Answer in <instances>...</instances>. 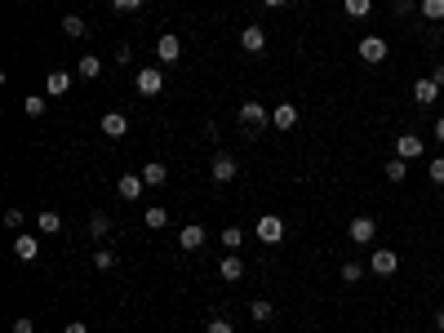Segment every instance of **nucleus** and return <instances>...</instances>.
I'll return each instance as SVG.
<instances>
[{"mask_svg":"<svg viewBox=\"0 0 444 333\" xmlns=\"http://www.w3.org/2000/svg\"><path fill=\"white\" fill-rule=\"evenodd\" d=\"M271 125H275V129H293V125H298V107H293V102H280V107L271 111Z\"/></svg>","mask_w":444,"mask_h":333,"instance_id":"nucleus-15","label":"nucleus"},{"mask_svg":"<svg viewBox=\"0 0 444 333\" xmlns=\"http://www.w3.org/2000/svg\"><path fill=\"white\" fill-rule=\"evenodd\" d=\"M240 125H245L249 134H262V129L271 125V111H267L262 102H254V98H249V102H240Z\"/></svg>","mask_w":444,"mask_h":333,"instance_id":"nucleus-1","label":"nucleus"},{"mask_svg":"<svg viewBox=\"0 0 444 333\" xmlns=\"http://www.w3.org/2000/svg\"><path fill=\"white\" fill-rule=\"evenodd\" d=\"M134 85H138V93H142V98H155V93L164 89V71H160V67H142Z\"/></svg>","mask_w":444,"mask_h":333,"instance_id":"nucleus-2","label":"nucleus"},{"mask_svg":"<svg viewBox=\"0 0 444 333\" xmlns=\"http://www.w3.org/2000/svg\"><path fill=\"white\" fill-rule=\"evenodd\" d=\"M40 231H45V235L63 231V213H58V209H45V213H40Z\"/></svg>","mask_w":444,"mask_h":333,"instance_id":"nucleus-24","label":"nucleus"},{"mask_svg":"<svg viewBox=\"0 0 444 333\" xmlns=\"http://www.w3.org/2000/svg\"><path fill=\"white\" fill-rule=\"evenodd\" d=\"M427 173H431V183H436V187H444V156L431 160V164H427Z\"/></svg>","mask_w":444,"mask_h":333,"instance_id":"nucleus-31","label":"nucleus"},{"mask_svg":"<svg viewBox=\"0 0 444 333\" xmlns=\"http://www.w3.org/2000/svg\"><path fill=\"white\" fill-rule=\"evenodd\" d=\"M155 58H160V63H178V58H183V40H178V36L174 31H164L160 36V40H155Z\"/></svg>","mask_w":444,"mask_h":333,"instance_id":"nucleus-6","label":"nucleus"},{"mask_svg":"<svg viewBox=\"0 0 444 333\" xmlns=\"http://www.w3.org/2000/svg\"><path fill=\"white\" fill-rule=\"evenodd\" d=\"M142 0H112V9H120V14H129V9H138Z\"/></svg>","mask_w":444,"mask_h":333,"instance_id":"nucleus-37","label":"nucleus"},{"mask_svg":"<svg viewBox=\"0 0 444 333\" xmlns=\"http://www.w3.org/2000/svg\"><path fill=\"white\" fill-rule=\"evenodd\" d=\"M262 5H267V9H284V5H289V0H262Z\"/></svg>","mask_w":444,"mask_h":333,"instance_id":"nucleus-41","label":"nucleus"},{"mask_svg":"<svg viewBox=\"0 0 444 333\" xmlns=\"http://www.w3.org/2000/svg\"><path fill=\"white\" fill-rule=\"evenodd\" d=\"M342 280H346V284L365 280V267H360V263H346V267H342Z\"/></svg>","mask_w":444,"mask_h":333,"instance_id":"nucleus-32","label":"nucleus"},{"mask_svg":"<svg viewBox=\"0 0 444 333\" xmlns=\"http://www.w3.org/2000/svg\"><path fill=\"white\" fill-rule=\"evenodd\" d=\"M71 89V71H49V76H45V98H63V93Z\"/></svg>","mask_w":444,"mask_h":333,"instance_id":"nucleus-11","label":"nucleus"},{"mask_svg":"<svg viewBox=\"0 0 444 333\" xmlns=\"http://www.w3.org/2000/svg\"><path fill=\"white\" fill-rule=\"evenodd\" d=\"M142 178H147V187H164L169 183V169L160 160H151V164H142Z\"/></svg>","mask_w":444,"mask_h":333,"instance_id":"nucleus-19","label":"nucleus"},{"mask_svg":"<svg viewBox=\"0 0 444 333\" xmlns=\"http://www.w3.org/2000/svg\"><path fill=\"white\" fill-rule=\"evenodd\" d=\"M93 267H98V271H112V267H116V254H112V249H93Z\"/></svg>","mask_w":444,"mask_h":333,"instance_id":"nucleus-30","label":"nucleus"},{"mask_svg":"<svg viewBox=\"0 0 444 333\" xmlns=\"http://www.w3.org/2000/svg\"><path fill=\"white\" fill-rule=\"evenodd\" d=\"M45 107H49L45 98H27V116H45Z\"/></svg>","mask_w":444,"mask_h":333,"instance_id":"nucleus-36","label":"nucleus"},{"mask_svg":"<svg viewBox=\"0 0 444 333\" xmlns=\"http://www.w3.org/2000/svg\"><path fill=\"white\" fill-rule=\"evenodd\" d=\"M218 276H222V280H240V276H245V263H240L236 254H227L222 267H218Z\"/></svg>","mask_w":444,"mask_h":333,"instance_id":"nucleus-22","label":"nucleus"},{"mask_svg":"<svg viewBox=\"0 0 444 333\" xmlns=\"http://www.w3.org/2000/svg\"><path fill=\"white\" fill-rule=\"evenodd\" d=\"M369 271H374V276H395V271H400V258H395L391 249H374V258H369Z\"/></svg>","mask_w":444,"mask_h":333,"instance_id":"nucleus-7","label":"nucleus"},{"mask_svg":"<svg viewBox=\"0 0 444 333\" xmlns=\"http://www.w3.org/2000/svg\"><path fill=\"white\" fill-rule=\"evenodd\" d=\"M395 156H400V160H422L427 156V142L418 138V134H400V138H395Z\"/></svg>","mask_w":444,"mask_h":333,"instance_id":"nucleus-4","label":"nucleus"},{"mask_svg":"<svg viewBox=\"0 0 444 333\" xmlns=\"http://www.w3.org/2000/svg\"><path fill=\"white\" fill-rule=\"evenodd\" d=\"M436 93H440V85L431 76H418V85H413V98H418V107H431L436 102Z\"/></svg>","mask_w":444,"mask_h":333,"instance_id":"nucleus-14","label":"nucleus"},{"mask_svg":"<svg viewBox=\"0 0 444 333\" xmlns=\"http://www.w3.org/2000/svg\"><path fill=\"white\" fill-rule=\"evenodd\" d=\"M14 333H36V320L31 316H18L14 320Z\"/></svg>","mask_w":444,"mask_h":333,"instance_id":"nucleus-35","label":"nucleus"},{"mask_svg":"<svg viewBox=\"0 0 444 333\" xmlns=\"http://www.w3.org/2000/svg\"><path fill=\"white\" fill-rule=\"evenodd\" d=\"M431 80H436V85H440V89H444V63H440V67H436V71H431Z\"/></svg>","mask_w":444,"mask_h":333,"instance_id":"nucleus-39","label":"nucleus"},{"mask_svg":"<svg viewBox=\"0 0 444 333\" xmlns=\"http://www.w3.org/2000/svg\"><path fill=\"white\" fill-rule=\"evenodd\" d=\"M436 329L444 333V307H440V311H436Z\"/></svg>","mask_w":444,"mask_h":333,"instance_id":"nucleus-43","label":"nucleus"},{"mask_svg":"<svg viewBox=\"0 0 444 333\" xmlns=\"http://www.w3.org/2000/svg\"><path fill=\"white\" fill-rule=\"evenodd\" d=\"M14 254L22 258V263H31V258L40 254V240H31V235L22 231V235H14Z\"/></svg>","mask_w":444,"mask_h":333,"instance_id":"nucleus-17","label":"nucleus"},{"mask_svg":"<svg viewBox=\"0 0 444 333\" xmlns=\"http://www.w3.org/2000/svg\"><path fill=\"white\" fill-rule=\"evenodd\" d=\"M258 240H262V245H280V240H284V218L262 213V218H258Z\"/></svg>","mask_w":444,"mask_h":333,"instance_id":"nucleus-3","label":"nucleus"},{"mask_svg":"<svg viewBox=\"0 0 444 333\" xmlns=\"http://www.w3.org/2000/svg\"><path fill=\"white\" fill-rule=\"evenodd\" d=\"M63 333H89V329H85V325H80V320H71V325H67Z\"/></svg>","mask_w":444,"mask_h":333,"instance_id":"nucleus-40","label":"nucleus"},{"mask_svg":"<svg viewBox=\"0 0 444 333\" xmlns=\"http://www.w3.org/2000/svg\"><path fill=\"white\" fill-rule=\"evenodd\" d=\"M218 240H222V249H227V254H236V249H240V240H245V235H240V227H227V231L218 235Z\"/></svg>","mask_w":444,"mask_h":333,"instance_id":"nucleus-29","label":"nucleus"},{"mask_svg":"<svg viewBox=\"0 0 444 333\" xmlns=\"http://www.w3.org/2000/svg\"><path fill=\"white\" fill-rule=\"evenodd\" d=\"M436 138L444 142V116H440V121H436Z\"/></svg>","mask_w":444,"mask_h":333,"instance_id":"nucleus-42","label":"nucleus"},{"mask_svg":"<svg viewBox=\"0 0 444 333\" xmlns=\"http://www.w3.org/2000/svg\"><path fill=\"white\" fill-rule=\"evenodd\" d=\"M164 222H169V209H164V205H151V209H147V227H151V231H160Z\"/></svg>","mask_w":444,"mask_h":333,"instance_id":"nucleus-26","label":"nucleus"},{"mask_svg":"<svg viewBox=\"0 0 444 333\" xmlns=\"http://www.w3.org/2000/svg\"><path fill=\"white\" fill-rule=\"evenodd\" d=\"M395 14H400V18H404V14H413V0H395Z\"/></svg>","mask_w":444,"mask_h":333,"instance_id":"nucleus-38","label":"nucleus"},{"mask_svg":"<svg viewBox=\"0 0 444 333\" xmlns=\"http://www.w3.org/2000/svg\"><path fill=\"white\" fill-rule=\"evenodd\" d=\"M382 169H387V183H404V173H409V160H400V156H395V160L382 164Z\"/></svg>","mask_w":444,"mask_h":333,"instance_id":"nucleus-23","label":"nucleus"},{"mask_svg":"<svg viewBox=\"0 0 444 333\" xmlns=\"http://www.w3.org/2000/svg\"><path fill=\"white\" fill-rule=\"evenodd\" d=\"M89 235H93V240H107V235H112V218H107L102 209L89 213Z\"/></svg>","mask_w":444,"mask_h":333,"instance_id":"nucleus-16","label":"nucleus"},{"mask_svg":"<svg viewBox=\"0 0 444 333\" xmlns=\"http://www.w3.org/2000/svg\"><path fill=\"white\" fill-rule=\"evenodd\" d=\"M387 40H382V36H365V40H360V63H387Z\"/></svg>","mask_w":444,"mask_h":333,"instance_id":"nucleus-5","label":"nucleus"},{"mask_svg":"<svg viewBox=\"0 0 444 333\" xmlns=\"http://www.w3.org/2000/svg\"><path fill=\"white\" fill-rule=\"evenodd\" d=\"M240 49H245V54H262V49H267V31L254 27V22L240 27Z\"/></svg>","mask_w":444,"mask_h":333,"instance_id":"nucleus-8","label":"nucleus"},{"mask_svg":"<svg viewBox=\"0 0 444 333\" xmlns=\"http://www.w3.org/2000/svg\"><path fill=\"white\" fill-rule=\"evenodd\" d=\"M342 5H346V18H369L374 0H342Z\"/></svg>","mask_w":444,"mask_h":333,"instance_id":"nucleus-27","label":"nucleus"},{"mask_svg":"<svg viewBox=\"0 0 444 333\" xmlns=\"http://www.w3.org/2000/svg\"><path fill=\"white\" fill-rule=\"evenodd\" d=\"M178 245H183L187 254H191V249H200V245H205V227H196V222L183 227V231H178Z\"/></svg>","mask_w":444,"mask_h":333,"instance_id":"nucleus-18","label":"nucleus"},{"mask_svg":"<svg viewBox=\"0 0 444 333\" xmlns=\"http://www.w3.org/2000/svg\"><path fill=\"white\" fill-rule=\"evenodd\" d=\"M98 71H102V63H98L93 54H85V58L76 63V76H80V80H98Z\"/></svg>","mask_w":444,"mask_h":333,"instance_id":"nucleus-21","label":"nucleus"},{"mask_svg":"<svg viewBox=\"0 0 444 333\" xmlns=\"http://www.w3.org/2000/svg\"><path fill=\"white\" fill-rule=\"evenodd\" d=\"M22 5H27V0H22Z\"/></svg>","mask_w":444,"mask_h":333,"instance_id":"nucleus-44","label":"nucleus"},{"mask_svg":"<svg viewBox=\"0 0 444 333\" xmlns=\"http://www.w3.org/2000/svg\"><path fill=\"white\" fill-rule=\"evenodd\" d=\"M98 129H102L107 138H125V134H129V121H125V116H120V111H107Z\"/></svg>","mask_w":444,"mask_h":333,"instance_id":"nucleus-13","label":"nucleus"},{"mask_svg":"<svg viewBox=\"0 0 444 333\" xmlns=\"http://www.w3.org/2000/svg\"><path fill=\"white\" fill-rule=\"evenodd\" d=\"M422 18L427 22H444V0H422Z\"/></svg>","mask_w":444,"mask_h":333,"instance_id":"nucleus-28","label":"nucleus"},{"mask_svg":"<svg viewBox=\"0 0 444 333\" xmlns=\"http://www.w3.org/2000/svg\"><path fill=\"white\" fill-rule=\"evenodd\" d=\"M346 235H351V245H374L378 222H374V218H355L351 227H346Z\"/></svg>","mask_w":444,"mask_h":333,"instance_id":"nucleus-9","label":"nucleus"},{"mask_svg":"<svg viewBox=\"0 0 444 333\" xmlns=\"http://www.w3.org/2000/svg\"><path fill=\"white\" fill-rule=\"evenodd\" d=\"M249 316H254L258 325H271V320H275V307H271L267 298H254V302H249Z\"/></svg>","mask_w":444,"mask_h":333,"instance_id":"nucleus-20","label":"nucleus"},{"mask_svg":"<svg viewBox=\"0 0 444 333\" xmlns=\"http://www.w3.org/2000/svg\"><path fill=\"white\" fill-rule=\"evenodd\" d=\"M5 227H9V231L22 227V209H5Z\"/></svg>","mask_w":444,"mask_h":333,"instance_id":"nucleus-34","label":"nucleus"},{"mask_svg":"<svg viewBox=\"0 0 444 333\" xmlns=\"http://www.w3.org/2000/svg\"><path fill=\"white\" fill-rule=\"evenodd\" d=\"M116 192H120V200H138L142 192H147V178H142V173H125L116 183Z\"/></svg>","mask_w":444,"mask_h":333,"instance_id":"nucleus-10","label":"nucleus"},{"mask_svg":"<svg viewBox=\"0 0 444 333\" xmlns=\"http://www.w3.org/2000/svg\"><path fill=\"white\" fill-rule=\"evenodd\" d=\"M205 333H236V329H231V320H222V316H213V320H209V325H205Z\"/></svg>","mask_w":444,"mask_h":333,"instance_id":"nucleus-33","label":"nucleus"},{"mask_svg":"<svg viewBox=\"0 0 444 333\" xmlns=\"http://www.w3.org/2000/svg\"><path fill=\"white\" fill-rule=\"evenodd\" d=\"M209 173H213V183H231V178H236L240 169H236V160H231V156H227V151H222V156H213Z\"/></svg>","mask_w":444,"mask_h":333,"instance_id":"nucleus-12","label":"nucleus"},{"mask_svg":"<svg viewBox=\"0 0 444 333\" xmlns=\"http://www.w3.org/2000/svg\"><path fill=\"white\" fill-rule=\"evenodd\" d=\"M63 31L71 36V40H80V36H85L89 27H85V18H80V14H67V18H63Z\"/></svg>","mask_w":444,"mask_h":333,"instance_id":"nucleus-25","label":"nucleus"}]
</instances>
